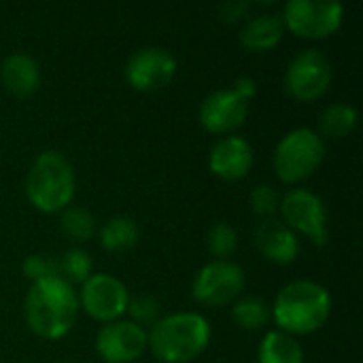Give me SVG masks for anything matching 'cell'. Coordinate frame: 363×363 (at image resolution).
Instances as JSON below:
<instances>
[{
    "label": "cell",
    "mask_w": 363,
    "mask_h": 363,
    "mask_svg": "<svg viewBox=\"0 0 363 363\" xmlns=\"http://www.w3.org/2000/svg\"><path fill=\"white\" fill-rule=\"evenodd\" d=\"M26 321L30 330L45 340L64 338L79 315V298L68 281L49 277L32 283L26 296Z\"/></svg>",
    "instance_id": "cell-1"
},
{
    "label": "cell",
    "mask_w": 363,
    "mask_h": 363,
    "mask_svg": "<svg viewBox=\"0 0 363 363\" xmlns=\"http://www.w3.org/2000/svg\"><path fill=\"white\" fill-rule=\"evenodd\" d=\"M270 313L279 332L306 336L325 325L332 313V298L315 281H294L279 291Z\"/></svg>",
    "instance_id": "cell-2"
},
{
    "label": "cell",
    "mask_w": 363,
    "mask_h": 363,
    "mask_svg": "<svg viewBox=\"0 0 363 363\" xmlns=\"http://www.w3.org/2000/svg\"><path fill=\"white\" fill-rule=\"evenodd\" d=\"M211 340V325L198 313L162 317L147 334V347L164 363H189L204 353Z\"/></svg>",
    "instance_id": "cell-3"
},
{
    "label": "cell",
    "mask_w": 363,
    "mask_h": 363,
    "mask_svg": "<svg viewBox=\"0 0 363 363\" xmlns=\"http://www.w3.org/2000/svg\"><path fill=\"white\" fill-rule=\"evenodd\" d=\"M26 194L40 213H57L68 208L74 198V172L68 160L57 151L40 153L28 170Z\"/></svg>",
    "instance_id": "cell-4"
},
{
    "label": "cell",
    "mask_w": 363,
    "mask_h": 363,
    "mask_svg": "<svg viewBox=\"0 0 363 363\" xmlns=\"http://www.w3.org/2000/svg\"><path fill=\"white\" fill-rule=\"evenodd\" d=\"M325 160V145L321 136L308 128L291 130L274 149V172L285 183L308 179Z\"/></svg>",
    "instance_id": "cell-5"
},
{
    "label": "cell",
    "mask_w": 363,
    "mask_h": 363,
    "mask_svg": "<svg viewBox=\"0 0 363 363\" xmlns=\"http://www.w3.org/2000/svg\"><path fill=\"white\" fill-rule=\"evenodd\" d=\"M342 4L332 0H289L281 19L296 36L325 38L342 26Z\"/></svg>",
    "instance_id": "cell-6"
},
{
    "label": "cell",
    "mask_w": 363,
    "mask_h": 363,
    "mask_svg": "<svg viewBox=\"0 0 363 363\" xmlns=\"http://www.w3.org/2000/svg\"><path fill=\"white\" fill-rule=\"evenodd\" d=\"M332 85V64L319 49H304L298 53L285 72V87L291 98L300 102H315L325 96Z\"/></svg>",
    "instance_id": "cell-7"
},
{
    "label": "cell",
    "mask_w": 363,
    "mask_h": 363,
    "mask_svg": "<svg viewBox=\"0 0 363 363\" xmlns=\"http://www.w3.org/2000/svg\"><path fill=\"white\" fill-rule=\"evenodd\" d=\"M283 223L311 238L315 245L328 242V213L323 200L308 189H291L281 200Z\"/></svg>",
    "instance_id": "cell-8"
},
{
    "label": "cell",
    "mask_w": 363,
    "mask_h": 363,
    "mask_svg": "<svg viewBox=\"0 0 363 363\" xmlns=\"http://www.w3.org/2000/svg\"><path fill=\"white\" fill-rule=\"evenodd\" d=\"M245 285V272L230 259H215L206 264L194 281V298L204 306H225L232 302Z\"/></svg>",
    "instance_id": "cell-9"
},
{
    "label": "cell",
    "mask_w": 363,
    "mask_h": 363,
    "mask_svg": "<svg viewBox=\"0 0 363 363\" xmlns=\"http://www.w3.org/2000/svg\"><path fill=\"white\" fill-rule=\"evenodd\" d=\"M128 302H130L128 289L119 279L111 274H91L83 283L79 306H83V311L91 319L111 323L121 319V315H125Z\"/></svg>",
    "instance_id": "cell-10"
},
{
    "label": "cell",
    "mask_w": 363,
    "mask_h": 363,
    "mask_svg": "<svg viewBox=\"0 0 363 363\" xmlns=\"http://www.w3.org/2000/svg\"><path fill=\"white\" fill-rule=\"evenodd\" d=\"M177 72V60L162 47H145L130 55L125 79L138 91H157L166 87Z\"/></svg>",
    "instance_id": "cell-11"
},
{
    "label": "cell",
    "mask_w": 363,
    "mask_h": 363,
    "mask_svg": "<svg viewBox=\"0 0 363 363\" xmlns=\"http://www.w3.org/2000/svg\"><path fill=\"white\" fill-rule=\"evenodd\" d=\"M147 349V332L134 321L104 323L96 336V351L106 363H132Z\"/></svg>",
    "instance_id": "cell-12"
},
{
    "label": "cell",
    "mask_w": 363,
    "mask_h": 363,
    "mask_svg": "<svg viewBox=\"0 0 363 363\" xmlns=\"http://www.w3.org/2000/svg\"><path fill=\"white\" fill-rule=\"evenodd\" d=\"M249 102L234 89H219L204 98L200 106V121L213 134H228L247 121Z\"/></svg>",
    "instance_id": "cell-13"
},
{
    "label": "cell",
    "mask_w": 363,
    "mask_h": 363,
    "mask_svg": "<svg viewBox=\"0 0 363 363\" xmlns=\"http://www.w3.org/2000/svg\"><path fill=\"white\" fill-rule=\"evenodd\" d=\"M208 166L223 181H240L253 166V149L240 136H225L213 145Z\"/></svg>",
    "instance_id": "cell-14"
},
{
    "label": "cell",
    "mask_w": 363,
    "mask_h": 363,
    "mask_svg": "<svg viewBox=\"0 0 363 363\" xmlns=\"http://www.w3.org/2000/svg\"><path fill=\"white\" fill-rule=\"evenodd\" d=\"M255 245L262 251V255L274 264H291L300 253L296 232L279 219H266L257 225Z\"/></svg>",
    "instance_id": "cell-15"
},
{
    "label": "cell",
    "mask_w": 363,
    "mask_h": 363,
    "mask_svg": "<svg viewBox=\"0 0 363 363\" xmlns=\"http://www.w3.org/2000/svg\"><path fill=\"white\" fill-rule=\"evenodd\" d=\"M2 85L17 98H30L40 85V70L28 53H13L0 68Z\"/></svg>",
    "instance_id": "cell-16"
},
{
    "label": "cell",
    "mask_w": 363,
    "mask_h": 363,
    "mask_svg": "<svg viewBox=\"0 0 363 363\" xmlns=\"http://www.w3.org/2000/svg\"><path fill=\"white\" fill-rule=\"evenodd\" d=\"M283 32H285L283 19L279 15L264 13V15L249 19L242 26L238 38H240V45L249 51H270L281 43Z\"/></svg>",
    "instance_id": "cell-17"
},
{
    "label": "cell",
    "mask_w": 363,
    "mask_h": 363,
    "mask_svg": "<svg viewBox=\"0 0 363 363\" xmlns=\"http://www.w3.org/2000/svg\"><path fill=\"white\" fill-rule=\"evenodd\" d=\"M259 363H304V351L294 336L270 332L259 345Z\"/></svg>",
    "instance_id": "cell-18"
},
{
    "label": "cell",
    "mask_w": 363,
    "mask_h": 363,
    "mask_svg": "<svg viewBox=\"0 0 363 363\" xmlns=\"http://www.w3.org/2000/svg\"><path fill=\"white\" fill-rule=\"evenodd\" d=\"M138 242V225L130 217H113L100 230V245L111 253H125Z\"/></svg>",
    "instance_id": "cell-19"
},
{
    "label": "cell",
    "mask_w": 363,
    "mask_h": 363,
    "mask_svg": "<svg viewBox=\"0 0 363 363\" xmlns=\"http://www.w3.org/2000/svg\"><path fill=\"white\" fill-rule=\"evenodd\" d=\"M319 123H321L323 136L340 140V138H347L353 132V128L357 123V113H355V108L351 104L336 102V104H330L323 111Z\"/></svg>",
    "instance_id": "cell-20"
},
{
    "label": "cell",
    "mask_w": 363,
    "mask_h": 363,
    "mask_svg": "<svg viewBox=\"0 0 363 363\" xmlns=\"http://www.w3.org/2000/svg\"><path fill=\"white\" fill-rule=\"evenodd\" d=\"M232 317L236 321L238 328L242 330H262L268 325V321L272 319V313L268 308V304L255 296H249V298H242L234 304L232 308Z\"/></svg>",
    "instance_id": "cell-21"
},
{
    "label": "cell",
    "mask_w": 363,
    "mask_h": 363,
    "mask_svg": "<svg viewBox=\"0 0 363 363\" xmlns=\"http://www.w3.org/2000/svg\"><path fill=\"white\" fill-rule=\"evenodd\" d=\"M91 268H94V262L89 253H85L83 249H70L57 262V274L70 285L85 283L91 277Z\"/></svg>",
    "instance_id": "cell-22"
},
{
    "label": "cell",
    "mask_w": 363,
    "mask_h": 363,
    "mask_svg": "<svg viewBox=\"0 0 363 363\" xmlns=\"http://www.w3.org/2000/svg\"><path fill=\"white\" fill-rule=\"evenodd\" d=\"M62 230L74 242H85L94 234V217L85 208L68 206L62 215Z\"/></svg>",
    "instance_id": "cell-23"
},
{
    "label": "cell",
    "mask_w": 363,
    "mask_h": 363,
    "mask_svg": "<svg viewBox=\"0 0 363 363\" xmlns=\"http://www.w3.org/2000/svg\"><path fill=\"white\" fill-rule=\"evenodd\" d=\"M206 245H208V251L217 257V259H228L236 247H238V236H236V230L221 221L217 225H213V230L208 232V238H206Z\"/></svg>",
    "instance_id": "cell-24"
},
{
    "label": "cell",
    "mask_w": 363,
    "mask_h": 363,
    "mask_svg": "<svg viewBox=\"0 0 363 363\" xmlns=\"http://www.w3.org/2000/svg\"><path fill=\"white\" fill-rule=\"evenodd\" d=\"M128 311L134 319L136 325H145V323H155L160 319V302L153 296H136L134 300L128 302Z\"/></svg>",
    "instance_id": "cell-25"
},
{
    "label": "cell",
    "mask_w": 363,
    "mask_h": 363,
    "mask_svg": "<svg viewBox=\"0 0 363 363\" xmlns=\"http://www.w3.org/2000/svg\"><path fill=\"white\" fill-rule=\"evenodd\" d=\"M251 208L257 217L272 219V215L279 211V196L270 185H257L251 194Z\"/></svg>",
    "instance_id": "cell-26"
},
{
    "label": "cell",
    "mask_w": 363,
    "mask_h": 363,
    "mask_svg": "<svg viewBox=\"0 0 363 363\" xmlns=\"http://www.w3.org/2000/svg\"><path fill=\"white\" fill-rule=\"evenodd\" d=\"M21 270H23V277L30 279L32 283H36L40 279H49V277H60L57 274V262L47 259L43 255H30V257H26L23 264H21Z\"/></svg>",
    "instance_id": "cell-27"
},
{
    "label": "cell",
    "mask_w": 363,
    "mask_h": 363,
    "mask_svg": "<svg viewBox=\"0 0 363 363\" xmlns=\"http://www.w3.org/2000/svg\"><path fill=\"white\" fill-rule=\"evenodd\" d=\"M249 9H251V2H228V4H221V17L223 21H238Z\"/></svg>",
    "instance_id": "cell-28"
},
{
    "label": "cell",
    "mask_w": 363,
    "mask_h": 363,
    "mask_svg": "<svg viewBox=\"0 0 363 363\" xmlns=\"http://www.w3.org/2000/svg\"><path fill=\"white\" fill-rule=\"evenodd\" d=\"M240 98H245L247 102L257 94V85H255V81L251 79V77H240V79H236V83H234V87H232Z\"/></svg>",
    "instance_id": "cell-29"
}]
</instances>
